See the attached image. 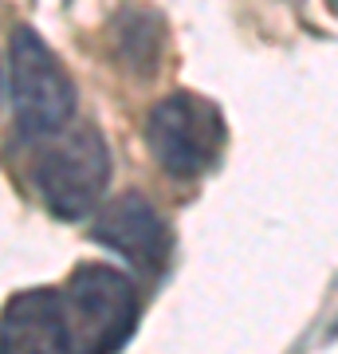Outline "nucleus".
<instances>
[{
	"mask_svg": "<svg viewBox=\"0 0 338 354\" xmlns=\"http://www.w3.org/2000/svg\"><path fill=\"white\" fill-rule=\"evenodd\" d=\"M162 39L165 28L153 12H126L118 24V59L130 64L134 75H153L162 59Z\"/></svg>",
	"mask_w": 338,
	"mask_h": 354,
	"instance_id": "0eeeda50",
	"label": "nucleus"
},
{
	"mask_svg": "<svg viewBox=\"0 0 338 354\" xmlns=\"http://www.w3.org/2000/svg\"><path fill=\"white\" fill-rule=\"evenodd\" d=\"M63 319L75 354H114L138 323V295L134 283L106 264H83L71 272L59 291Z\"/></svg>",
	"mask_w": 338,
	"mask_h": 354,
	"instance_id": "f257e3e1",
	"label": "nucleus"
},
{
	"mask_svg": "<svg viewBox=\"0 0 338 354\" xmlns=\"http://www.w3.org/2000/svg\"><path fill=\"white\" fill-rule=\"evenodd\" d=\"M146 142L169 177H197L225 150V118L209 99L177 91L150 111Z\"/></svg>",
	"mask_w": 338,
	"mask_h": 354,
	"instance_id": "7ed1b4c3",
	"label": "nucleus"
},
{
	"mask_svg": "<svg viewBox=\"0 0 338 354\" xmlns=\"http://www.w3.org/2000/svg\"><path fill=\"white\" fill-rule=\"evenodd\" d=\"M8 99L24 138H59L75 114L71 79L32 28H16L8 44Z\"/></svg>",
	"mask_w": 338,
	"mask_h": 354,
	"instance_id": "f03ea898",
	"label": "nucleus"
},
{
	"mask_svg": "<svg viewBox=\"0 0 338 354\" xmlns=\"http://www.w3.org/2000/svg\"><path fill=\"white\" fill-rule=\"evenodd\" d=\"M51 142V138H48ZM36 189L55 216L63 221H79L99 205L106 177H111V153L99 130H71L67 138L51 142L48 150L32 165Z\"/></svg>",
	"mask_w": 338,
	"mask_h": 354,
	"instance_id": "20e7f679",
	"label": "nucleus"
},
{
	"mask_svg": "<svg viewBox=\"0 0 338 354\" xmlns=\"http://www.w3.org/2000/svg\"><path fill=\"white\" fill-rule=\"evenodd\" d=\"M91 236L118 252L122 260L146 268V272H158L169 256V232H165V221L153 213V205L142 197V193H122L114 197L99 216H95V228Z\"/></svg>",
	"mask_w": 338,
	"mask_h": 354,
	"instance_id": "39448f33",
	"label": "nucleus"
},
{
	"mask_svg": "<svg viewBox=\"0 0 338 354\" xmlns=\"http://www.w3.org/2000/svg\"><path fill=\"white\" fill-rule=\"evenodd\" d=\"M4 354H75L59 291H20L8 299L0 319Z\"/></svg>",
	"mask_w": 338,
	"mask_h": 354,
	"instance_id": "423d86ee",
	"label": "nucleus"
}]
</instances>
